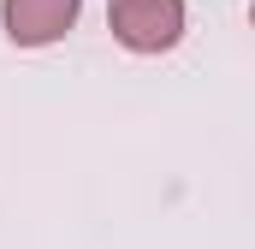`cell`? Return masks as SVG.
Here are the masks:
<instances>
[{
	"mask_svg": "<svg viewBox=\"0 0 255 249\" xmlns=\"http://www.w3.org/2000/svg\"><path fill=\"white\" fill-rule=\"evenodd\" d=\"M107 30L130 54H166L184 36V0H107Z\"/></svg>",
	"mask_w": 255,
	"mask_h": 249,
	"instance_id": "6da1fadb",
	"label": "cell"
},
{
	"mask_svg": "<svg viewBox=\"0 0 255 249\" xmlns=\"http://www.w3.org/2000/svg\"><path fill=\"white\" fill-rule=\"evenodd\" d=\"M77 6L83 0H0V18L18 48H48L77 24Z\"/></svg>",
	"mask_w": 255,
	"mask_h": 249,
	"instance_id": "7a4b0ae2",
	"label": "cell"
}]
</instances>
